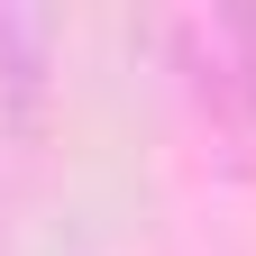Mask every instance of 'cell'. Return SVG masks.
I'll list each match as a JSON object with an SVG mask.
<instances>
[{"mask_svg":"<svg viewBox=\"0 0 256 256\" xmlns=\"http://www.w3.org/2000/svg\"><path fill=\"white\" fill-rule=\"evenodd\" d=\"M174 55L210 119H256V10H192L174 18Z\"/></svg>","mask_w":256,"mask_h":256,"instance_id":"obj_1","label":"cell"},{"mask_svg":"<svg viewBox=\"0 0 256 256\" xmlns=\"http://www.w3.org/2000/svg\"><path fill=\"white\" fill-rule=\"evenodd\" d=\"M46 82H55V10L0 0V110H10V128L46 119Z\"/></svg>","mask_w":256,"mask_h":256,"instance_id":"obj_2","label":"cell"}]
</instances>
